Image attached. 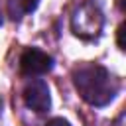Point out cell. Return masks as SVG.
Masks as SVG:
<instances>
[{
	"instance_id": "7",
	"label": "cell",
	"mask_w": 126,
	"mask_h": 126,
	"mask_svg": "<svg viewBox=\"0 0 126 126\" xmlns=\"http://www.w3.org/2000/svg\"><path fill=\"white\" fill-rule=\"evenodd\" d=\"M47 126H71V124L67 120H63V118H53V120L47 122Z\"/></svg>"
},
{
	"instance_id": "1",
	"label": "cell",
	"mask_w": 126,
	"mask_h": 126,
	"mask_svg": "<svg viewBox=\"0 0 126 126\" xmlns=\"http://www.w3.org/2000/svg\"><path fill=\"white\" fill-rule=\"evenodd\" d=\"M75 89L79 91L81 98L93 106L108 104L116 94V83L112 75L100 65H85L73 73Z\"/></svg>"
},
{
	"instance_id": "2",
	"label": "cell",
	"mask_w": 126,
	"mask_h": 126,
	"mask_svg": "<svg viewBox=\"0 0 126 126\" xmlns=\"http://www.w3.org/2000/svg\"><path fill=\"white\" fill-rule=\"evenodd\" d=\"M71 28H73V33L79 35V37H83V39L96 37L100 33V28H102V14H100V10L94 4L85 2L73 14Z\"/></svg>"
},
{
	"instance_id": "5",
	"label": "cell",
	"mask_w": 126,
	"mask_h": 126,
	"mask_svg": "<svg viewBox=\"0 0 126 126\" xmlns=\"http://www.w3.org/2000/svg\"><path fill=\"white\" fill-rule=\"evenodd\" d=\"M37 2L39 0H8V12H10L12 20H20L22 16L33 12Z\"/></svg>"
},
{
	"instance_id": "6",
	"label": "cell",
	"mask_w": 126,
	"mask_h": 126,
	"mask_svg": "<svg viewBox=\"0 0 126 126\" xmlns=\"http://www.w3.org/2000/svg\"><path fill=\"white\" fill-rule=\"evenodd\" d=\"M116 37H118V47L124 49V24L118 26V30H116Z\"/></svg>"
},
{
	"instance_id": "8",
	"label": "cell",
	"mask_w": 126,
	"mask_h": 126,
	"mask_svg": "<svg viewBox=\"0 0 126 126\" xmlns=\"http://www.w3.org/2000/svg\"><path fill=\"white\" fill-rule=\"evenodd\" d=\"M0 26H2V14H0Z\"/></svg>"
},
{
	"instance_id": "4",
	"label": "cell",
	"mask_w": 126,
	"mask_h": 126,
	"mask_svg": "<svg viewBox=\"0 0 126 126\" xmlns=\"http://www.w3.org/2000/svg\"><path fill=\"white\" fill-rule=\"evenodd\" d=\"M24 102L28 108L35 110V112H47L51 106V96H49V89L43 81H30L24 87Z\"/></svg>"
},
{
	"instance_id": "3",
	"label": "cell",
	"mask_w": 126,
	"mask_h": 126,
	"mask_svg": "<svg viewBox=\"0 0 126 126\" xmlns=\"http://www.w3.org/2000/svg\"><path fill=\"white\" fill-rule=\"evenodd\" d=\"M53 67V59L51 55H47L45 51L37 49V47H30L22 53L20 57V69L24 75L35 77V75H45L49 73Z\"/></svg>"
}]
</instances>
